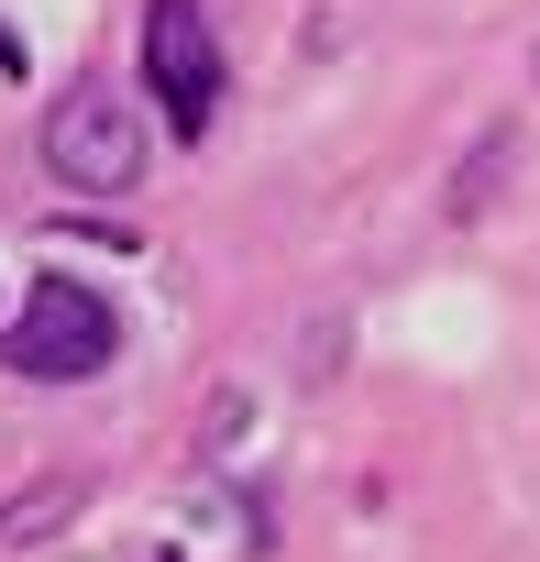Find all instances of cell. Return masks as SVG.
<instances>
[{"instance_id": "obj_1", "label": "cell", "mask_w": 540, "mask_h": 562, "mask_svg": "<svg viewBox=\"0 0 540 562\" xmlns=\"http://www.w3.org/2000/svg\"><path fill=\"white\" fill-rule=\"evenodd\" d=\"M111 353H122V321H111L100 288H78V276H34V288H23V321L0 331V364L34 375V386H78V375H100Z\"/></svg>"}, {"instance_id": "obj_2", "label": "cell", "mask_w": 540, "mask_h": 562, "mask_svg": "<svg viewBox=\"0 0 540 562\" xmlns=\"http://www.w3.org/2000/svg\"><path fill=\"white\" fill-rule=\"evenodd\" d=\"M144 89H155L177 144H199L221 122V45H210L199 0H144Z\"/></svg>"}, {"instance_id": "obj_3", "label": "cell", "mask_w": 540, "mask_h": 562, "mask_svg": "<svg viewBox=\"0 0 540 562\" xmlns=\"http://www.w3.org/2000/svg\"><path fill=\"white\" fill-rule=\"evenodd\" d=\"M45 166L78 199H122L144 177V111H122L111 89H78L67 111H45Z\"/></svg>"}, {"instance_id": "obj_4", "label": "cell", "mask_w": 540, "mask_h": 562, "mask_svg": "<svg viewBox=\"0 0 540 562\" xmlns=\"http://www.w3.org/2000/svg\"><path fill=\"white\" fill-rule=\"evenodd\" d=\"M56 518H78V474H56V485H34V496H12V507H0V551L45 540Z\"/></svg>"}]
</instances>
